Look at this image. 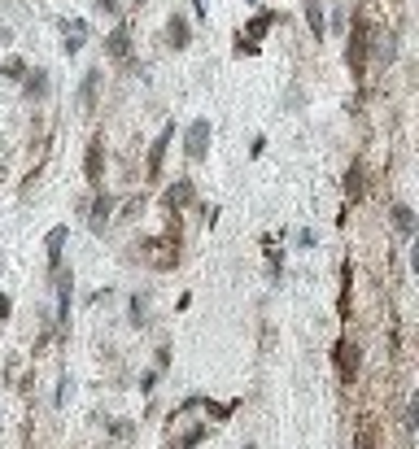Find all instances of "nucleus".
I'll list each match as a JSON object with an SVG mask.
<instances>
[{"label": "nucleus", "instance_id": "f3484780", "mask_svg": "<svg viewBox=\"0 0 419 449\" xmlns=\"http://www.w3.org/2000/svg\"><path fill=\"white\" fill-rule=\"evenodd\" d=\"M345 196L349 201H363V166L358 162H349V171H345Z\"/></svg>", "mask_w": 419, "mask_h": 449}, {"label": "nucleus", "instance_id": "dca6fc26", "mask_svg": "<svg viewBox=\"0 0 419 449\" xmlns=\"http://www.w3.org/2000/svg\"><path fill=\"white\" fill-rule=\"evenodd\" d=\"M22 88H26L31 101H44V96H48V70H31V74H22Z\"/></svg>", "mask_w": 419, "mask_h": 449}, {"label": "nucleus", "instance_id": "a878e982", "mask_svg": "<svg viewBox=\"0 0 419 449\" xmlns=\"http://www.w3.org/2000/svg\"><path fill=\"white\" fill-rule=\"evenodd\" d=\"M13 36H9V26H0V44H9Z\"/></svg>", "mask_w": 419, "mask_h": 449}, {"label": "nucleus", "instance_id": "423d86ee", "mask_svg": "<svg viewBox=\"0 0 419 449\" xmlns=\"http://www.w3.org/2000/svg\"><path fill=\"white\" fill-rule=\"evenodd\" d=\"M171 140H175V123H166V127H162V136H157V140H153V148H149V166H144L149 184H157V179H162V162H166Z\"/></svg>", "mask_w": 419, "mask_h": 449}, {"label": "nucleus", "instance_id": "aec40b11", "mask_svg": "<svg viewBox=\"0 0 419 449\" xmlns=\"http://www.w3.org/2000/svg\"><path fill=\"white\" fill-rule=\"evenodd\" d=\"M393 223H397V231H402V236H411V227H415V214H411V205H393Z\"/></svg>", "mask_w": 419, "mask_h": 449}, {"label": "nucleus", "instance_id": "ddd939ff", "mask_svg": "<svg viewBox=\"0 0 419 449\" xmlns=\"http://www.w3.org/2000/svg\"><path fill=\"white\" fill-rule=\"evenodd\" d=\"M109 214H114V196H109V192H96V201H92V231H96V236L109 227Z\"/></svg>", "mask_w": 419, "mask_h": 449}, {"label": "nucleus", "instance_id": "1a4fd4ad", "mask_svg": "<svg viewBox=\"0 0 419 449\" xmlns=\"http://www.w3.org/2000/svg\"><path fill=\"white\" fill-rule=\"evenodd\" d=\"M105 53L114 57V61H132V26L118 22L114 31H109V40H105Z\"/></svg>", "mask_w": 419, "mask_h": 449}, {"label": "nucleus", "instance_id": "9d476101", "mask_svg": "<svg viewBox=\"0 0 419 449\" xmlns=\"http://www.w3.org/2000/svg\"><path fill=\"white\" fill-rule=\"evenodd\" d=\"M84 36H88L84 18H70V22H61V53H66V57H74L79 48H84Z\"/></svg>", "mask_w": 419, "mask_h": 449}, {"label": "nucleus", "instance_id": "4468645a", "mask_svg": "<svg viewBox=\"0 0 419 449\" xmlns=\"http://www.w3.org/2000/svg\"><path fill=\"white\" fill-rule=\"evenodd\" d=\"M96 88H101V70H96V65H92V70L84 74V83H79V105H84L88 113L96 109Z\"/></svg>", "mask_w": 419, "mask_h": 449}, {"label": "nucleus", "instance_id": "39448f33", "mask_svg": "<svg viewBox=\"0 0 419 449\" xmlns=\"http://www.w3.org/2000/svg\"><path fill=\"white\" fill-rule=\"evenodd\" d=\"M209 153V118H197L188 127V136H184V157L188 162H205Z\"/></svg>", "mask_w": 419, "mask_h": 449}, {"label": "nucleus", "instance_id": "b1692460", "mask_svg": "<svg viewBox=\"0 0 419 449\" xmlns=\"http://www.w3.org/2000/svg\"><path fill=\"white\" fill-rule=\"evenodd\" d=\"M9 314H13V301H9V297H5V292H0V323H5V319H9Z\"/></svg>", "mask_w": 419, "mask_h": 449}, {"label": "nucleus", "instance_id": "f03ea898", "mask_svg": "<svg viewBox=\"0 0 419 449\" xmlns=\"http://www.w3.org/2000/svg\"><path fill=\"white\" fill-rule=\"evenodd\" d=\"M276 22H280L276 9H262L258 18H249L245 26L236 31V53H240V57H245V53H258V48H262V36H267V31L276 26Z\"/></svg>", "mask_w": 419, "mask_h": 449}, {"label": "nucleus", "instance_id": "6ab92c4d", "mask_svg": "<svg viewBox=\"0 0 419 449\" xmlns=\"http://www.w3.org/2000/svg\"><path fill=\"white\" fill-rule=\"evenodd\" d=\"M22 74H26V61L22 57H9L5 65H0V79H9V83H22Z\"/></svg>", "mask_w": 419, "mask_h": 449}, {"label": "nucleus", "instance_id": "20e7f679", "mask_svg": "<svg viewBox=\"0 0 419 449\" xmlns=\"http://www.w3.org/2000/svg\"><path fill=\"white\" fill-rule=\"evenodd\" d=\"M84 175H88V184L101 192V184H105V136L96 131V136L88 140V153H84Z\"/></svg>", "mask_w": 419, "mask_h": 449}, {"label": "nucleus", "instance_id": "f8f14e48", "mask_svg": "<svg viewBox=\"0 0 419 449\" xmlns=\"http://www.w3.org/2000/svg\"><path fill=\"white\" fill-rule=\"evenodd\" d=\"M166 44L175 48V53L192 44V36H188V18H184V13H171V22H166Z\"/></svg>", "mask_w": 419, "mask_h": 449}, {"label": "nucleus", "instance_id": "0eeeda50", "mask_svg": "<svg viewBox=\"0 0 419 449\" xmlns=\"http://www.w3.org/2000/svg\"><path fill=\"white\" fill-rule=\"evenodd\" d=\"M70 292H74V275L57 271V331L61 336L70 331Z\"/></svg>", "mask_w": 419, "mask_h": 449}, {"label": "nucleus", "instance_id": "4be33fe9", "mask_svg": "<svg viewBox=\"0 0 419 449\" xmlns=\"http://www.w3.org/2000/svg\"><path fill=\"white\" fill-rule=\"evenodd\" d=\"M144 314H149V301H144V297H132V327H144V323H149Z\"/></svg>", "mask_w": 419, "mask_h": 449}, {"label": "nucleus", "instance_id": "2eb2a0df", "mask_svg": "<svg viewBox=\"0 0 419 449\" xmlns=\"http://www.w3.org/2000/svg\"><path fill=\"white\" fill-rule=\"evenodd\" d=\"M349 297H354V262L345 258V262H341V301H336L341 319H349Z\"/></svg>", "mask_w": 419, "mask_h": 449}, {"label": "nucleus", "instance_id": "7ed1b4c3", "mask_svg": "<svg viewBox=\"0 0 419 449\" xmlns=\"http://www.w3.org/2000/svg\"><path fill=\"white\" fill-rule=\"evenodd\" d=\"M332 362H336V375H341V384L349 388L354 379H358V367H363V354H358V345H354L349 336H341L332 345Z\"/></svg>", "mask_w": 419, "mask_h": 449}, {"label": "nucleus", "instance_id": "393cba45", "mask_svg": "<svg viewBox=\"0 0 419 449\" xmlns=\"http://www.w3.org/2000/svg\"><path fill=\"white\" fill-rule=\"evenodd\" d=\"M96 9H101V13H118L122 5H118V0H96Z\"/></svg>", "mask_w": 419, "mask_h": 449}, {"label": "nucleus", "instance_id": "5701e85b", "mask_svg": "<svg viewBox=\"0 0 419 449\" xmlns=\"http://www.w3.org/2000/svg\"><path fill=\"white\" fill-rule=\"evenodd\" d=\"M157 388V371H144L140 375V393H153Z\"/></svg>", "mask_w": 419, "mask_h": 449}, {"label": "nucleus", "instance_id": "9b49d317", "mask_svg": "<svg viewBox=\"0 0 419 449\" xmlns=\"http://www.w3.org/2000/svg\"><path fill=\"white\" fill-rule=\"evenodd\" d=\"M66 236H70V231L66 227H53V231H48V236H44V249H48V271H61V249H66Z\"/></svg>", "mask_w": 419, "mask_h": 449}, {"label": "nucleus", "instance_id": "412c9836", "mask_svg": "<svg viewBox=\"0 0 419 449\" xmlns=\"http://www.w3.org/2000/svg\"><path fill=\"white\" fill-rule=\"evenodd\" d=\"M354 449H376V427H372V423L358 427V436H354Z\"/></svg>", "mask_w": 419, "mask_h": 449}, {"label": "nucleus", "instance_id": "a211bd4d", "mask_svg": "<svg viewBox=\"0 0 419 449\" xmlns=\"http://www.w3.org/2000/svg\"><path fill=\"white\" fill-rule=\"evenodd\" d=\"M306 22H310V36L319 44L324 40V5H319V0H306Z\"/></svg>", "mask_w": 419, "mask_h": 449}, {"label": "nucleus", "instance_id": "f257e3e1", "mask_svg": "<svg viewBox=\"0 0 419 449\" xmlns=\"http://www.w3.org/2000/svg\"><path fill=\"white\" fill-rule=\"evenodd\" d=\"M372 31H367V22H363V13H354V31H349V48H345V65H349V79L363 88V79H367V40Z\"/></svg>", "mask_w": 419, "mask_h": 449}, {"label": "nucleus", "instance_id": "6e6552de", "mask_svg": "<svg viewBox=\"0 0 419 449\" xmlns=\"http://www.w3.org/2000/svg\"><path fill=\"white\" fill-rule=\"evenodd\" d=\"M192 196H197V188H192V179H175V184L162 192V205H166L171 214H180L184 205H192Z\"/></svg>", "mask_w": 419, "mask_h": 449}]
</instances>
